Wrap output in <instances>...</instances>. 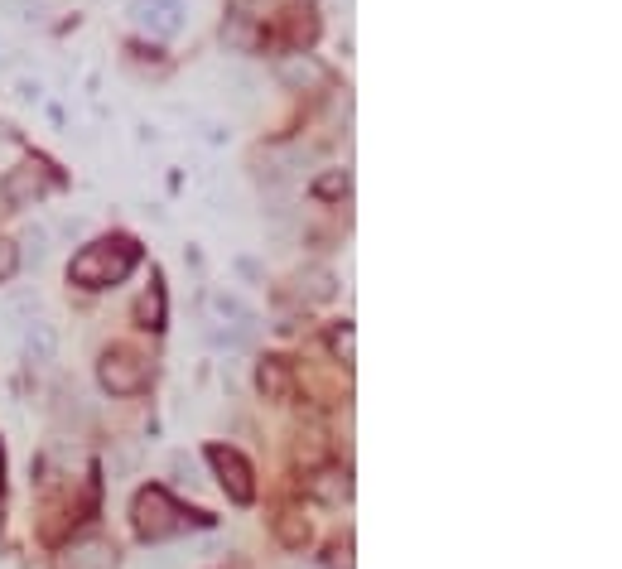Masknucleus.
I'll list each match as a JSON object with an SVG mask.
<instances>
[{"mask_svg": "<svg viewBox=\"0 0 622 569\" xmlns=\"http://www.w3.org/2000/svg\"><path fill=\"white\" fill-rule=\"evenodd\" d=\"M136 261H140L136 242L107 237V242L82 246L78 256H73V266H68V280L82 285V290H107V285H121L126 275L136 271Z\"/></svg>", "mask_w": 622, "mask_h": 569, "instance_id": "1", "label": "nucleus"}, {"mask_svg": "<svg viewBox=\"0 0 622 569\" xmlns=\"http://www.w3.org/2000/svg\"><path fill=\"white\" fill-rule=\"evenodd\" d=\"M179 526H184V512L169 502L164 488H145L136 497V531L145 541H164V536H174Z\"/></svg>", "mask_w": 622, "mask_h": 569, "instance_id": "2", "label": "nucleus"}, {"mask_svg": "<svg viewBox=\"0 0 622 569\" xmlns=\"http://www.w3.org/2000/svg\"><path fill=\"white\" fill-rule=\"evenodd\" d=\"M54 189V169L44 160H20L5 169V198L15 203V208H25L34 198H44V193Z\"/></svg>", "mask_w": 622, "mask_h": 569, "instance_id": "3", "label": "nucleus"}, {"mask_svg": "<svg viewBox=\"0 0 622 569\" xmlns=\"http://www.w3.org/2000/svg\"><path fill=\"white\" fill-rule=\"evenodd\" d=\"M131 20L155 39H174L184 29V0H136L131 5Z\"/></svg>", "mask_w": 622, "mask_h": 569, "instance_id": "4", "label": "nucleus"}, {"mask_svg": "<svg viewBox=\"0 0 622 569\" xmlns=\"http://www.w3.org/2000/svg\"><path fill=\"white\" fill-rule=\"evenodd\" d=\"M97 377H102V391H111V396H136L145 386V367L131 353H107L102 367H97Z\"/></svg>", "mask_w": 622, "mask_h": 569, "instance_id": "5", "label": "nucleus"}, {"mask_svg": "<svg viewBox=\"0 0 622 569\" xmlns=\"http://www.w3.org/2000/svg\"><path fill=\"white\" fill-rule=\"evenodd\" d=\"M208 459H213V468H217V478H222V488H227V497H232V502H251V497H256V488H251V468H246V459L242 454H237V449H227V444H217L213 454H208Z\"/></svg>", "mask_w": 622, "mask_h": 569, "instance_id": "6", "label": "nucleus"}, {"mask_svg": "<svg viewBox=\"0 0 622 569\" xmlns=\"http://www.w3.org/2000/svg\"><path fill=\"white\" fill-rule=\"evenodd\" d=\"M58 569H116V545L107 536H82L58 555Z\"/></svg>", "mask_w": 622, "mask_h": 569, "instance_id": "7", "label": "nucleus"}, {"mask_svg": "<svg viewBox=\"0 0 622 569\" xmlns=\"http://www.w3.org/2000/svg\"><path fill=\"white\" fill-rule=\"evenodd\" d=\"M275 78L285 82L290 92H309V87H324V63H314L309 54H285L275 63Z\"/></svg>", "mask_w": 622, "mask_h": 569, "instance_id": "8", "label": "nucleus"}, {"mask_svg": "<svg viewBox=\"0 0 622 569\" xmlns=\"http://www.w3.org/2000/svg\"><path fill=\"white\" fill-rule=\"evenodd\" d=\"M25 357L34 367H49L58 357V328L49 324V319H39V314L25 324Z\"/></svg>", "mask_w": 622, "mask_h": 569, "instance_id": "9", "label": "nucleus"}, {"mask_svg": "<svg viewBox=\"0 0 622 569\" xmlns=\"http://www.w3.org/2000/svg\"><path fill=\"white\" fill-rule=\"evenodd\" d=\"M256 386H261V396H266V401H290L295 377H290V367H285L280 357H266V362L256 367Z\"/></svg>", "mask_w": 622, "mask_h": 569, "instance_id": "10", "label": "nucleus"}, {"mask_svg": "<svg viewBox=\"0 0 622 569\" xmlns=\"http://www.w3.org/2000/svg\"><path fill=\"white\" fill-rule=\"evenodd\" d=\"M208 309H213L217 324H242V328H256V309L246 304V299L227 295V290H217L213 299H208Z\"/></svg>", "mask_w": 622, "mask_h": 569, "instance_id": "11", "label": "nucleus"}, {"mask_svg": "<svg viewBox=\"0 0 622 569\" xmlns=\"http://www.w3.org/2000/svg\"><path fill=\"white\" fill-rule=\"evenodd\" d=\"M49 256V232L44 227H25V237H20V261L25 266H39Z\"/></svg>", "mask_w": 622, "mask_h": 569, "instance_id": "12", "label": "nucleus"}, {"mask_svg": "<svg viewBox=\"0 0 622 569\" xmlns=\"http://www.w3.org/2000/svg\"><path fill=\"white\" fill-rule=\"evenodd\" d=\"M275 536L290 545V550H299V545L309 541V521H304L299 512H285V516H280V526H275Z\"/></svg>", "mask_w": 622, "mask_h": 569, "instance_id": "13", "label": "nucleus"}, {"mask_svg": "<svg viewBox=\"0 0 622 569\" xmlns=\"http://www.w3.org/2000/svg\"><path fill=\"white\" fill-rule=\"evenodd\" d=\"M140 324L145 328H164V290L150 285V295L140 299Z\"/></svg>", "mask_w": 622, "mask_h": 569, "instance_id": "14", "label": "nucleus"}, {"mask_svg": "<svg viewBox=\"0 0 622 569\" xmlns=\"http://www.w3.org/2000/svg\"><path fill=\"white\" fill-rule=\"evenodd\" d=\"M309 488L319 492L324 502H343V497H348V478H338V473H319Z\"/></svg>", "mask_w": 622, "mask_h": 569, "instance_id": "15", "label": "nucleus"}, {"mask_svg": "<svg viewBox=\"0 0 622 569\" xmlns=\"http://www.w3.org/2000/svg\"><path fill=\"white\" fill-rule=\"evenodd\" d=\"M222 44H227V49H251V44H256V34H251L246 20H227V29H222Z\"/></svg>", "mask_w": 622, "mask_h": 569, "instance_id": "16", "label": "nucleus"}, {"mask_svg": "<svg viewBox=\"0 0 622 569\" xmlns=\"http://www.w3.org/2000/svg\"><path fill=\"white\" fill-rule=\"evenodd\" d=\"M169 473H174V483H184V488H198L203 478H198V463L189 459V454H174L169 459Z\"/></svg>", "mask_w": 622, "mask_h": 569, "instance_id": "17", "label": "nucleus"}, {"mask_svg": "<svg viewBox=\"0 0 622 569\" xmlns=\"http://www.w3.org/2000/svg\"><path fill=\"white\" fill-rule=\"evenodd\" d=\"M227 10H232V20H261L266 10H271V0H227Z\"/></svg>", "mask_w": 622, "mask_h": 569, "instance_id": "18", "label": "nucleus"}, {"mask_svg": "<svg viewBox=\"0 0 622 569\" xmlns=\"http://www.w3.org/2000/svg\"><path fill=\"white\" fill-rule=\"evenodd\" d=\"M309 285V299H328L333 295V275L328 271H309V275H299V290Z\"/></svg>", "mask_w": 622, "mask_h": 569, "instance_id": "19", "label": "nucleus"}, {"mask_svg": "<svg viewBox=\"0 0 622 569\" xmlns=\"http://www.w3.org/2000/svg\"><path fill=\"white\" fill-rule=\"evenodd\" d=\"M333 357H338V362H352V324H343L333 333Z\"/></svg>", "mask_w": 622, "mask_h": 569, "instance_id": "20", "label": "nucleus"}, {"mask_svg": "<svg viewBox=\"0 0 622 569\" xmlns=\"http://www.w3.org/2000/svg\"><path fill=\"white\" fill-rule=\"evenodd\" d=\"M10 164H20V140H15V136H0V174H5Z\"/></svg>", "mask_w": 622, "mask_h": 569, "instance_id": "21", "label": "nucleus"}, {"mask_svg": "<svg viewBox=\"0 0 622 569\" xmlns=\"http://www.w3.org/2000/svg\"><path fill=\"white\" fill-rule=\"evenodd\" d=\"M15 266H20V256H15V246L10 242H0V285L15 275Z\"/></svg>", "mask_w": 622, "mask_h": 569, "instance_id": "22", "label": "nucleus"}, {"mask_svg": "<svg viewBox=\"0 0 622 569\" xmlns=\"http://www.w3.org/2000/svg\"><path fill=\"white\" fill-rule=\"evenodd\" d=\"M15 15L29 20V25H34V20H44V0H15Z\"/></svg>", "mask_w": 622, "mask_h": 569, "instance_id": "23", "label": "nucleus"}, {"mask_svg": "<svg viewBox=\"0 0 622 569\" xmlns=\"http://www.w3.org/2000/svg\"><path fill=\"white\" fill-rule=\"evenodd\" d=\"M20 97H25V102H39V97H44V87H39V82H29V78H20Z\"/></svg>", "mask_w": 622, "mask_h": 569, "instance_id": "24", "label": "nucleus"}, {"mask_svg": "<svg viewBox=\"0 0 622 569\" xmlns=\"http://www.w3.org/2000/svg\"><path fill=\"white\" fill-rule=\"evenodd\" d=\"M0 63H5V39H0Z\"/></svg>", "mask_w": 622, "mask_h": 569, "instance_id": "25", "label": "nucleus"}]
</instances>
